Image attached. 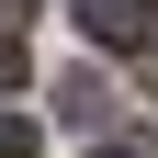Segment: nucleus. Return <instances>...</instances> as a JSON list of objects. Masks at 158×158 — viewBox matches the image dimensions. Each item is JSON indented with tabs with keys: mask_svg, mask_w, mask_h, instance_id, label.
<instances>
[{
	"mask_svg": "<svg viewBox=\"0 0 158 158\" xmlns=\"http://www.w3.org/2000/svg\"><path fill=\"white\" fill-rule=\"evenodd\" d=\"M68 11H79L90 45H135V56L158 45V0H68Z\"/></svg>",
	"mask_w": 158,
	"mask_h": 158,
	"instance_id": "f257e3e1",
	"label": "nucleus"
},
{
	"mask_svg": "<svg viewBox=\"0 0 158 158\" xmlns=\"http://www.w3.org/2000/svg\"><path fill=\"white\" fill-rule=\"evenodd\" d=\"M23 11H34V0H0V34H23Z\"/></svg>",
	"mask_w": 158,
	"mask_h": 158,
	"instance_id": "20e7f679",
	"label": "nucleus"
},
{
	"mask_svg": "<svg viewBox=\"0 0 158 158\" xmlns=\"http://www.w3.org/2000/svg\"><path fill=\"white\" fill-rule=\"evenodd\" d=\"M56 113H68V124H102L113 102H102V79H90V68H68V79H56Z\"/></svg>",
	"mask_w": 158,
	"mask_h": 158,
	"instance_id": "f03ea898",
	"label": "nucleus"
},
{
	"mask_svg": "<svg viewBox=\"0 0 158 158\" xmlns=\"http://www.w3.org/2000/svg\"><path fill=\"white\" fill-rule=\"evenodd\" d=\"M34 147H45V135H34L23 113H0V158H34Z\"/></svg>",
	"mask_w": 158,
	"mask_h": 158,
	"instance_id": "7ed1b4c3",
	"label": "nucleus"
}]
</instances>
